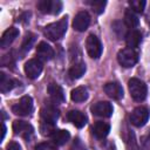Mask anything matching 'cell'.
I'll list each match as a JSON object with an SVG mask.
<instances>
[{
  "instance_id": "31",
  "label": "cell",
  "mask_w": 150,
  "mask_h": 150,
  "mask_svg": "<svg viewBox=\"0 0 150 150\" xmlns=\"http://www.w3.org/2000/svg\"><path fill=\"white\" fill-rule=\"evenodd\" d=\"M142 150H150V135H146L142 139Z\"/></svg>"
},
{
  "instance_id": "17",
  "label": "cell",
  "mask_w": 150,
  "mask_h": 150,
  "mask_svg": "<svg viewBox=\"0 0 150 150\" xmlns=\"http://www.w3.org/2000/svg\"><path fill=\"white\" fill-rule=\"evenodd\" d=\"M47 91L50 96V98L56 102V103H60V102H63L64 101V94H63V90L62 88L57 84V83H49L48 87H47Z\"/></svg>"
},
{
  "instance_id": "18",
  "label": "cell",
  "mask_w": 150,
  "mask_h": 150,
  "mask_svg": "<svg viewBox=\"0 0 150 150\" xmlns=\"http://www.w3.org/2000/svg\"><path fill=\"white\" fill-rule=\"evenodd\" d=\"M142 41V34L139 30L137 29H131L130 32H128L127 36H125V42H127V46L128 48H136L138 47V45L141 43Z\"/></svg>"
},
{
  "instance_id": "4",
  "label": "cell",
  "mask_w": 150,
  "mask_h": 150,
  "mask_svg": "<svg viewBox=\"0 0 150 150\" xmlns=\"http://www.w3.org/2000/svg\"><path fill=\"white\" fill-rule=\"evenodd\" d=\"M33 110V100L30 96H22L13 107L12 111L19 116H27Z\"/></svg>"
},
{
  "instance_id": "3",
  "label": "cell",
  "mask_w": 150,
  "mask_h": 150,
  "mask_svg": "<svg viewBox=\"0 0 150 150\" xmlns=\"http://www.w3.org/2000/svg\"><path fill=\"white\" fill-rule=\"evenodd\" d=\"M137 60H138V54L131 48L121 49L118 52V54H117V61L124 68L134 67L136 64Z\"/></svg>"
},
{
  "instance_id": "25",
  "label": "cell",
  "mask_w": 150,
  "mask_h": 150,
  "mask_svg": "<svg viewBox=\"0 0 150 150\" xmlns=\"http://www.w3.org/2000/svg\"><path fill=\"white\" fill-rule=\"evenodd\" d=\"M111 27H112V30L115 32V34H116L120 39L127 36V34H128V33H127V26H125V23H123L122 21H115Z\"/></svg>"
},
{
  "instance_id": "27",
  "label": "cell",
  "mask_w": 150,
  "mask_h": 150,
  "mask_svg": "<svg viewBox=\"0 0 150 150\" xmlns=\"http://www.w3.org/2000/svg\"><path fill=\"white\" fill-rule=\"evenodd\" d=\"M129 5L131 7V11L135 13H143L144 7H145V1L143 0H131L129 1Z\"/></svg>"
},
{
  "instance_id": "8",
  "label": "cell",
  "mask_w": 150,
  "mask_h": 150,
  "mask_svg": "<svg viewBox=\"0 0 150 150\" xmlns=\"http://www.w3.org/2000/svg\"><path fill=\"white\" fill-rule=\"evenodd\" d=\"M42 69H43V64L39 59H30L25 63V73L32 80L38 79Z\"/></svg>"
},
{
  "instance_id": "5",
  "label": "cell",
  "mask_w": 150,
  "mask_h": 150,
  "mask_svg": "<svg viewBox=\"0 0 150 150\" xmlns=\"http://www.w3.org/2000/svg\"><path fill=\"white\" fill-rule=\"evenodd\" d=\"M149 115H150V112H149L148 108H145V107H137L130 114V122L135 127L141 128V127H143L148 122Z\"/></svg>"
},
{
  "instance_id": "6",
  "label": "cell",
  "mask_w": 150,
  "mask_h": 150,
  "mask_svg": "<svg viewBox=\"0 0 150 150\" xmlns=\"http://www.w3.org/2000/svg\"><path fill=\"white\" fill-rule=\"evenodd\" d=\"M86 47H87V52H88L90 57L98 59L101 56V54H102V43H101L100 39L96 35L90 34L87 38Z\"/></svg>"
},
{
  "instance_id": "28",
  "label": "cell",
  "mask_w": 150,
  "mask_h": 150,
  "mask_svg": "<svg viewBox=\"0 0 150 150\" xmlns=\"http://www.w3.org/2000/svg\"><path fill=\"white\" fill-rule=\"evenodd\" d=\"M40 130H41V134L42 135H47V136H52L53 132L55 131L54 124L48 123V122H42L41 123V127H40Z\"/></svg>"
},
{
  "instance_id": "1",
  "label": "cell",
  "mask_w": 150,
  "mask_h": 150,
  "mask_svg": "<svg viewBox=\"0 0 150 150\" xmlns=\"http://www.w3.org/2000/svg\"><path fill=\"white\" fill-rule=\"evenodd\" d=\"M67 26H68V20L64 16V18L60 19L59 21H55V22L46 26L45 29H43V34L49 40L57 41L64 35V33L67 30Z\"/></svg>"
},
{
  "instance_id": "21",
  "label": "cell",
  "mask_w": 150,
  "mask_h": 150,
  "mask_svg": "<svg viewBox=\"0 0 150 150\" xmlns=\"http://www.w3.org/2000/svg\"><path fill=\"white\" fill-rule=\"evenodd\" d=\"M110 131V125L105 122H96L93 127V134L97 138H104Z\"/></svg>"
},
{
  "instance_id": "16",
  "label": "cell",
  "mask_w": 150,
  "mask_h": 150,
  "mask_svg": "<svg viewBox=\"0 0 150 150\" xmlns=\"http://www.w3.org/2000/svg\"><path fill=\"white\" fill-rule=\"evenodd\" d=\"M67 118L76 128H83L87 124V116L80 110H70L67 114Z\"/></svg>"
},
{
  "instance_id": "29",
  "label": "cell",
  "mask_w": 150,
  "mask_h": 150,
  "mask_svg": "<svg viewBox=\"0 0 150 150\" xmlns=\"http://www.w3.org/2000/svg\"><path fill=\"white\" fill-rule=\"evenodd\" d=\"M34 40H35V38H34L33 34H27L26 38H25V40H23V42H22V46H21L22 47V50L23 52L29 50L30 47H32V45H33V42H34Z\"/></svg>"
},
{
  "instance_id": "14",
  "label": "cell",
  "mask_w": 150,
  "mask_h": 150,
  "mask_svg": "<svg viewBox=\"0 0 150 150\" xmlns=\"http://www.w3.org/2000/svg\"><path fill=\"white\" fill-rule=\"evenodd\" d=\"M36 55L39 60L42 61H49L54 57V50L47 42H40L36 47Z\"/></svg>"
},
{
  "instance_id": "26",
  "label": "cell",
  "mask_w": 150,
  "mask_h": 150,
  "mask_svg": "<svg viewBox=\"0 0 150 150\" xmlns=\"http://www.w3.org/2000/svg\"><path fill=\"white\" fill-rule=\"evenodd\" d=\"M86 4L89 5L95 13L101 14L104 11V7H105L107 2L104 0H88V1H86Z\"/></svg>"
},
{
  "instance_id": "7",
  "label": "cell",
  "mask_w": 150,
  "mask_h": 150,
  "mask_svg": "<svg viewBox=\"0 0 150 150\" xmlns=\"http://www.w3.org/2000/svg\"><path fill=\"white\" fill-rule=\"evenodd\" d=\"M38 8L43 14H59L62 9V2L59 0H41L38 2Z\"/></svg>"
},
{
  "instance_id": "30",
  "label": "cell",
  "mask_w": 150,
  "mask_h": 150,
  "mask_svg": "<svg viewBox=\"0 0 150 150\" xmlns=\"http://www.w3.org/2000/svg\"><path fill=\"white\" fill-rule=\"evenodd\" d=\"M35 150H56V146L54 143L50 142H42L35 145Z\"/></svg>"
},
{
  "instance_id": "32",
  "label": "cell",
  "mask_w": 150,
  "mask_h": 150,
  "mask_svg": "<svg viewBox=\"0 0 150 150\" xmlns=\"http://www.w3.org/2000/svg\"><path fill=\"white\" fill-rule=\"evenodd\" d=\"M7 150H21L19 143L16 142H11L8 145H7Z\"/></svg>"
},
{
  "instance_id": "19",
  "label": "cell",
  "mask_w": 150,
  "mask_h": 150,
  "mask_svg": "<svg viewBox=\"0 0 150 150\" xmlns=\"http://www.w3.org/2000/svg\"><path fill=\"white\" fill-rule=\"evenodd\" d=\"M86 70H87V67H86L84 62H82V61L81 62H75L70 67V69L68 71V75L71 80H77V79L82 77V75H84Z\"/></svg>"
},
{
  "instance_id": "33",
  "label": "cell",
  "mask_w": 150,
  "mask_h": 150,
  "mask_svg": "<svg viewBox=\"0 0 150 150\" xmlns=\"http://www.w3.org/2000/svg\"><path fill=\"white\" fill-rule=\"evenodd\" d=\"M5 132H6V128H5V124L2 123V135H1V139H4V137H5Z\"/></svg>"
},
{
  "instance_id": "13",
  "label": "cell",
  "mask_w": 150,
  "mask_h": 150,
  "mask_svg": "<svg viewBox=\"0 0 150 150\" xmlns=\"http://www.w3.org/2000/svg\"><path fill=\"white\" fill-rule=\"evenodd\" d=\"M59 116H60L59 110L54 105H50V104L45 105L41 109V120H42V122H48V123L55 124Z\"/></svg>"
},
{
  "instance_id": "15",
  "label": "cell",
  "mask_w": 150,
  "mask_h": 150,
  "mask_svg": "<svg viewBox=\"0 0 150 150\" xmlns=\"http://www.w3.org/2000/svg\"><path fill=\"white\" fill-rule=\"evenodd\" d=\"M19 35V29L15 28V27H9L7 30H5V33L2 34L1 36V40H0V47L2 49L9 47L12 45V42L18 38Z\"/></svg>"
},
{
  "instance_id": "24",
  "label": "cell",
  "mask_w": 150,
  "mask_h": 150,
  "mask_svg": "<svg viewBox=\"0 0 150 150\" xmlns=\"http://www.w3.org/2000/svg\"><path fill=\"white\" fill-rule=\"evenodd\" d=\"M124 22H125L127 26H129V27H131V28H135V27L138 26V22H139V21H138L137 14H136L134 11L127 9L125 13H124Z\"/></svg>"
},
{
  "instance_id": "2",
  "label": "cell",
  "mask_w": 150,
  "mask_h": 150,
  "mask_svg": "<svg viewBox=\"0 0 150 150\" xmlns=\"http://www.w3.org/2000/svg\"><path fill=\"white\" fill-rule=\"evenodd\" d=\"M128 88H129V93H130L131 97L135 101L142 102L145 100L146 94H148V88H146V84L142 80H139L137 77L130 79L128 82Z\"/></svg>"
},
{
  "instance_id": "12",
  "label": "cell",
  "mask_w": 150,
  "mask_h": 150,
  "mask_svg": "<svg viewBox=\"0 0 150 150\" xmlns=\"http://www.w3.org/2000/svg\"><path fill=\"white\" fill-rule=\"evenodd\" d=\"M104 93L114 98V100H121L123 97V88L118 82H108L103 87Z\"/></svg>"
},
{
  "instance_id": "10",
  "label": "cell",
  "mask_w": 150,
  "mask_h": 150,
  "mask_svg": "<svg viewBox=\"0 0 150 150\" xmlns=\"http://www.w3.org/2000/svg\"><path fill=\"white\" fill-rule=\"evenodd\" d=\"M89 23H90V16L86 11L79 12L73 20V27L77 32H84L88 28Z\"/></svg>"
},
{
  "instance_id": "22",
  "label": "cell",
  "mask_w": 150,
  "mask_h": 150,
  "mask_svg": "<svg viewBox=\"0 0 150 150\" xmlns=\"http://www.w3.org/2000/svg\"><path fill=\"white\" fill-rule=\"evenodd\" d=\"M69 138L70 134L67 130H55L52 135V139L55 145H63L69 141Z\"/></svg>"
},
{
  "instance_id": "20",
  "label": "cell",
  "mask_w": 150,
  "mask_h": 150,
  "mask_svg": "<svg viewBox=\"0 0 150 150\" xmlns=\"http://www.w3.org/2000/svg\"><path fill=\"white\" fill-rule=\"evenodd\" d=\"M15 86H18V81L8 77L4 71L0 73V90L1 93H7L12 90Z\"/></svg>"
},
{
  "instance_id": "23",
  "label": "cell",
  "mask_w": 150,
  "mask_h": 150,
  "mask_svg": "<svg viewBox=\"0 0 150 150\" xmlns=\"http://www.w3.org/2000/svg\"><path fill=\"white\" fill-rule=\"evenodd\" d=\"M88 96H89L88 95V90L84 87H77V88L73 89L71 93H70V98L74 102H77V103L84 102L88 98Z\"/></svg>"
},
{
  "instance_id": "11",
  "label": "cell",
  "mask_w": 150,
  "mask_h": 150,
  "mask_svg": "<svg viewBox=\"0 0 150 150\" xmlns=\"http://www.w3.org/2000/svg\"><path fill=\"white\" fill-rule=\"evenodd\" d=\"M91 112L100 117H110L112 115V105L107 101H100L91 107Z\"/></svg>"
},
{
  "instance_id": "9",
  "label": "cell",
  "mask_w": 150,
  "mask_h": 150,
  "mask_svg": "<svg viewBox=\"0 0 150 150\" xmlns=\"http://www.w3.org/2000/svg\"><path fill=\"white\" fill-rule=\"evenodd\" d=\"M13 131L15 135H20L22 136L25 139H30V137L33 136V132H34V128L25 122V121H20V120H16L13 122Z\"/></svg>"
}]
</instances>
